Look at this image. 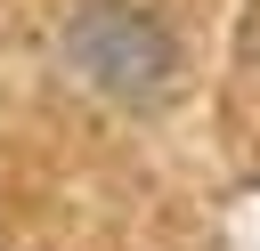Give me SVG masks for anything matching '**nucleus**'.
<instances>
[{
	"label": "nucleus",
	"mask_w": 260,
	"mask_h": 251,
	"mask_svg": "<svg viewBox=\"0 0 260 251\" xmlns=\"http://www.w3.org/2000/svg\"><path fill=\"white\" fill-rule=\"evenodd\" d=\"M65 65L98 97H122V105H146L171 89V40L130 0H81V16L65 24Z\"/></svg>",
	"instance_id": "nucleus-1"
}]
</instances>
